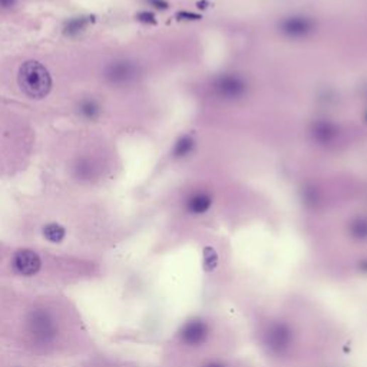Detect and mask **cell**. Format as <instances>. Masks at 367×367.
Masks as SVG:
<instances>
[{
    "mask_svg": "<svg viewBox=\"0 0 367 367\" xmlns=\"http://www.w3.org/2000/svg\"><path fill=\"white\" fill-rule=\"evenodd\" d=\"M80 112H82V115L86 116L87 119H95L98 114H99V107L97 105V102H94V101H86V102L82 104Z\"/></svg>",
    "mask_w": 367,
    "mask_h": 367,
    "instance_id": "9c48e42d",
    "label": "cell"
},
{
    "mask_svg": "<svg viewBox=\"0 0 367 367\" xmlns=\"http://www.w3.org/2000/svg\"><path fill=\"white\" fill-rule=\"evenodd\" d=\"M87 20L85 18H76V19H72L68 22L66 28H65V33L69 36H75L77 33H80L82 30L86 28Z\"/></svg>",
    "mask_w": 367,
    "mask_h": 367,
    "instance_id": "52a82bcc",
    "label": "cell"
},
{
    "mask_svg": "<svg viewBox=\"0 0 367 367\" xmlns=\"http://www.w3.org/2000/svg\"><path fill=\"white\" fill-rule=\"evenodd\" d=\"M19 85L28 97L42 99L50 92L52 79L48 69L42 63H39L36 60H29L23 63L20 68Z\"/></svg>",
    "mask_w": 367,
    "mask_h": 367,
    "instance_id": "6da1fadb",
    "label": "cell"
},
{
    "mask_svg": "<svg viewBox=\"0 0 367 367\" xmlns=\"http://www.w3.org/2000/svg\"><path fill=\"white\" fill-rule=\"evenodd\" d=\"M208 337V326L204 320H191L181 330V340L188 346H200Z\"/></svg>",
    "mask_w": 367,
    "mask_h": 367,
    "instance_id": "3957f363",
    "label": "cell"
},
{
    "mask_svg": "<svg viewBox=\"0 0 367 367\" xmlns=\"http://www.w3.org/2000/svg\"><path fill=\"white\" fill-rule=\"evenodd\" d=\"M210 204H211L210 198H207L204 195H200V197L194 198L193 201L190 203V210L194 211V213H204L205 210H208Z\"/></svg>",
    "mask_w": 367,
    "mask_h": 367,
    "instance_id": "ba28073f",
    "label": "cell"
},
{
    "mask_svg": "<svg viewBox=\"0 0 367 367\" xmlns=\"http://www.w3.org/2000/svg\"><path fill=\"white\" fill-rule=\"evenodd\" d=\"M43 234H45V237L48 238L49 241L59 242L62 241L63 237H65V228L60 227L59 224H49V225L45 227Z\"/></svg>",
    "mask_w": 367,
    "mask_h": 367,
    "instance_id": "8992f818",
    "label": "cell"
},
{
    "mask_svg": "<svg viewBox=\"0 0 367 367\" xmlns=\"http://www.w3.org/2000/svg\"><path fill=\"white\" fill-rule=\"evenodd\" d=\"M138 20H141V22H145V23H155L154 15H152V13H148V12L139 13V15H138Z\"/></svg>",
    "mask_w": 367,
    "mask_h": 367,
    "instance_id": "8fae6325",
    "label": "cell"
},
{
    "mask_svg": "<svg viewBox=\"0 0 367 367\" xmlns=\"http://www.w3.org/2000/svg\"><path fill=\"white\" fill-rule=\"evenodd\" d=\"M353 235L356 237V238H366L367 237V222H356L354 225H353Z\"/></svg>",
    "mask_w": 367,
    "mask_h": 367,
    "instance_id": "30bf717a",
    "label": "cell"
},
{
    "mask_svg": "<svg viewBox=\"0 0 367 367\" xmlns=\"http://www.w3.org/2000/svg\"><path fill=\"white\" fill-rule=\"evenodd\" d=\"M205 367H225V366H222L220 363H211V364H207Z\"/></svg>",
    "mask_w": 367,
    "mask_h": 367,
    "instance_id": "4fadbf2b",
    "label": "cell"
},
{
    "mask_svg": "<svg viewBox=\"0 0 367 367\" xmlns=\"http://www.w3.org/2000/svg\"><path fill=\"white\" fill-rule=\"evenodd\" d=\"M293 333L284 323H274L265 333V343L274 353H283L290 347Z\"/></svg>",
    "mask_w": 367,
    "mask_h": 367,
    "instance_id": "7a4b0ae2",
    "label": "cell"
},
{
    "mask_svg": "<svg viewBox=\"0 0 367 367\" xmlns=\"http://www.w3.org/2000/svg\"><path fill=\"white\" fill-rule=\"evenodd\" d=\"M129 75H131V72H129L128 65H125V63H115V65L109 66L107 76L112 82H124Z\"/></svg>",
    "mask_w": 367,
    "mask_h": 367,
    "instance_id": "5b68a950",
    "label": "cell"
},
{
    "mask_svg": "<svg viewBox=\"0 0 367 367\" xmlns=\"http://www.w3.org/2000/svg\"><path fill=\"white\" fill-rule=\"evenodd\" d=\"M13 265L23 276H35L40 268V258L32 250H20L13 257Z\"/></svg>",
    "mask_w": 367,
    "mask_h": 367,
    "instance_id": "277c9868",
    "label": "cell"
},
{
    "mask_svg": "<svg viewBox=\"0 0 367 367\" xmlns=\"http://www.w3.org/2000/svg\"><path fill=\"white\" fill-rule=\"evenodd\" d=\"M16 2H18V0H0V8L8 9V8L15 6V5H16Z\"/></svg>",
    "mask_w": 367,
    "mask_h": 367,
    "instance_id": "7c38bea8",
    "label": "cell"
}]
</instances>
